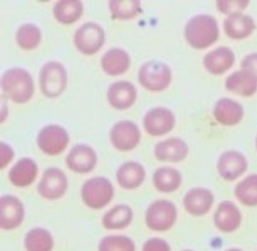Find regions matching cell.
<instances>
[{
    "label": "cell",
    "mask_w": 257,
    "mask_h": 251,
    "mask_svg": "<svg viewBox=\"0 0 257 251\" xmlns=\"http://www.w3.org/2000/svg\"><path fill=\"white\" fill-rule=\"evenodd\" d=\"M185 35L193 48H207L216 42L219 35L216 20L208 15L194 17L186 25Z\"/></svg>",
    "instance_id": "6da1fadb"
},
{
    "label": "cell",
    "mask_w": 257,
    "mask_h": 251,
    "mask_svg": "<svg viewBox=\"0 0 257 251\" xmlns=\"http://www.w3.org/2000/svg\"><path fill=\"white\" fill-rule=\"evenodd\" d=\"M4 93L17 103L28 102L34 93V81L31 75L22 69L7 71L2 78Z\"/></svg>",
    "instance_id": "7a4b0ae2"
},
{
    "label": "cell",
    "mask_w": 257,
    "mask_h": 251,
    "mask_svg": "<svg viewBox=\"0 0 257 251\" xmlns=\"http://www.w3.org/2000/svg\"><path fill=\"white\" fill-rule=\"evenodd\" d=\"M113 195V186L105 177H94L85 182L82 186V200L91 208L104 207L110 202Z\"/></svg>",
    "instance_id": "3957f363"
},
{
    "label": "cell",
    "mask_w": 257,
    "mask_h": 251,
    "mask_svg": "<svg viewBox=\"0 0 257 251\" xmlns=\"http://www.w3.org/2000/svg\"><path fill=\"white\" fill-rule=\"evenodd\" d=\"M177 218L176 206L168 200H158L147 209L146 221L149 228L157 231L170 229Z\"/></svg>",
    "instance_id": "277c9868"
},
{
    "label": "cell",
    "mask_w": 257,
    "mask_h": 251,
    "mask_svg": "<svg viewBox=\"0 0 257 251\" xmlns=\"http://www.w3.org/2000/svg\"><path fill=\"white\" fill-rule=\"evenodd\" d=\"M171 79L169 67L160 62H148L140 69V82L146 88L153 91H161L166 88Z\"/></svg>",
    "instance_id": "5b68a950"
},
{
    "label": "cell",
    "mask_w": 257,
    "mask_h": 251,
    "mask_svg": "<svg viewBox=\"0 0 257 251\" xmlns=\"http://www.w3.org/2000/svg\"><path fill=\"white\" fill-rule=\"evenodd\" d=\"M67 75L62 65L50 62L45 65L40 73L42 91L49 97L59 96L67 86Z\"/></svg>",
    "instance_id": "8992f818"
},
{
    "label": "cell",
    "mask_w": 257,
    "mask_h": 251,
    "mask_svg": "<svg viewBox=\"0 0 257 251\" xmlns=\"http://www.w3.org/2000/svg\"><path fill=\"white\" fill-rule=\"evenodd\" d=\"M104 42L103 29L94 24L87 23L76 31L75 43L78 49L85 54L91 55L99 51Z\"/></svg>",
    "instance_id": "52a82bcc"
},
{
    "label": "cell",
    "mask_w": 257,
    "mask_h": 251,
    "mask_svg": "<svg viewBox=\"0 0 257 251\" xmlns=\"http://www.w3.org/2000/svg\"><path fill=\"white\" fill-rule=\"evenodd\" d=\"M39 146L44 153L58 155L64 151L69 142V135L64 128L50 125L42 129L39 134Z\"/></svg>",
    "instance_id": "ba28073f"
},
{
    "label": "cell",
    "mask_w": 257,
    "mask_h": 251,
    "mask_svg": "<svg viewBox=\"0 0 257 251\" xmlns=\"http://www.w3.org/2000/svg\"><path fill=\"white\" fill-rule=\"evenodd\" d=\"M67 189V178L64 173L57 168L45 171L38 186V191L44 198L56 200L62 197Z\"/></svg>",
    "instance_id": "9c48e42d"
},
{
    "label": "cell",
    "mask_w": 257,
    "mask_h": 251,
    "mask_svg": "<svg viewBox=\"0 0 257 251\" xmlns=\"http://www.w3.org/2000/svg\"><path fill=\"white\" fill-rule=\"evenodd\" d=\"M110 137L115 148L126 151L132 150L138 145L141 139V132L135 123L123 120L112 127Z\"/></svg>",
    "instance_id": "30bf717a"
},
{
    "label": "cell",
    "mask_w": 257,
    "mask_h": 251,
    "mask_svg": "<svg viewBox=\"0 0 257 251\" xmlns=\"http://www.w3.org/2000/svg\"><path fill=\"white\" fill-rule=\"evenodd\" d=\"M25 209L22 201L13 195H4L0 199V227L3 229H14L22 223Z\"/></svg>",
    "instance_id": "8fae6325"
},
{
    "label": "cell",
    "mask_w": 257,
    "mask_h": 251,
    "mask_svg": "<svg viewBox=\"0 0 257 251\" xmlns=\"http://www.w3.org/2000/svg\"><path fill=\"white\" fill-rule=\"evenodd\" d=\"M247 168V162L242 153L234 150L225 152L217 162L219 175L226 181H233L242 175Z\"/></svg>",
    "instance_id": "7c38bea8"
},
{
    "label": "cell",
    "mask_w": 257,
    "mask_h": 251,
    "mask_svg": "<svg viewBox=\"0 0 257 251\" xmlns=\"http://www.w3.org/2000/svg\"><path fill=\"white\" fill-rule=\"evenodd\" d=\"M213 202V194L205 188H193L188 191L183 198L185 210L195 216H203L208 213Z\"/></svg>",
    "instance_id": "4fadbf2b"
},
{
    "label": "cell",
    "mask_w": 257,
    "mask_h": 251,
    "mask_svg": "<svg viewBox=\"0 0 257 251\" xmlns=\"http://www.w3.org/2000/svg\"><path fill=\"white\" fill-rule=\"evenodd\" d=\"M175 117L169 110L158 108L151 110L144 117V125L147 132L153 136L165 135L172 130Z\"/></svg>",
    "instance_id": "5bb4252c"
},
{
    "label": "cell",
    "mask_w": 257,
    "mask_h": 251,
    "mask_svg": "<svg viewBox=\"0 0 257 251\" xmlns=\"http://www.w3.org/2000/svg\"><path fill=\"white\" fill-rule=\"evenodd\" d=\"M241 219V213L238 207L230 201H223L219 204L213 216V222L216 228L224 233L237 230Z\"/></svg>",
    "instance_id": "9a60e30c"
},
{
    "label": "cell",
    "mask_w": 257,
    "mask_h": 251,
    "mask_svg": "<svg viewBox=\"0 0 257 251\" xmlns=\"http://www.w3.org/2000/svg\"><path fill=\"white\" fill-rule=\"evenodd\" d=\"M67 163L69 168L75 172H89L97 163V155L91 147L79 144L69 153Z\"/></svg>",
    "instance_id": "2e32d148"
},
{
    "label": "cell",
    "mask_w": 257,
    "mask_h": 251,
    "mask_svg": "<svg viewBox=\"0 0 257 251\" xmlns=\"http://www.w3.org/2000/svg\"><path fill=\"white\" fill-rule=\"evenodd\" d=\"M189 149L184 141L178 138H171L158 143L155 148V155L163 162H177L187 156Z\"/></svg>",
    "instance_id": "e0dca14e"
},
{
    "label": "cell",
    "mask_w": 257,
    "mask_h": 251,
    "mask_svg": "<svg viewBox=\"0 0 257 251\" xmlns=\"http://www.w3.org/2000/svg\"><path fill=\"white\" fill-rule=\"evenodd\" d=\"M136 95L135 87L127 81L114 83L108 90V99L111 105L120 110L129 108L135 102Z\"/></svg>",
    "instance_id": "ac0fdd59"
},
{
    "label": "cell",
    "mask_w": 257,
    "mask_h": 251,
    "mask_svg": "<svg viewBox=\"0 0 257 251\" xmlns=\"http://www.w3.org/2000/svg\"><path fill=\"white\" fill-rule=\"evenodd\" d=\"M37 173L38 167L35 162L29 158H23L10 170V181L15 186L25 187L34 183Z\"/></svg>",
    "instance_id": "d6986e66"
},
{
    "label": "cell",
    "mask_w": 257,
    "mask_h": 251,
    "mask_svg": "<svg viewBox=\"0 0 257 251\" xmlns=\"http://www.w3.org/2000/svg\"><path fill=\"white\" fill-rule=\"evenodd\" d=\"M243 115V110L241 105L231 99H220L215 105V118L224 126L237 124L240 121Z\"/></svg>",
    "instance_id": "ffe728a7"
},
{
    "label": "cell",
    "mask_w": 257,
    "mask_h": 251,
    "mask_svg": "<svg viewBox=\"0 0 257 251\" xmlns=\"http://www.w3.org/2000/svg\"><path fill=\"white\" fill-rule=\"evenodd\" d=\"M146 173L144 167L135 162L123 164L117 171V180L121 187L133 189L138 187L145 179Z\"/></svg>",
    "instance_id": "44dd1931"
},
{
    "label": "cell",
    "mask_w": 257,
    "mask_h": 251,
    "mask_svg": "<svg viewBox=\"0 0 257 251\" xmlns=\"http://www.w3.org/2000/svg\"><path fill=\"white\" fill-rule=\"evenodd\" d=\"M234 61L232 51L222 47L207 54L204 57V64L210 73L219 75L231 68Z\"/></svg>",
    "instance_id": "7402d4cb"
},
{
    "label": "cell",
    "mask_w": 257,
    "mask_h": 251,
    "mask_svg": "<svg viewBox=\"0 0 257 251\" xmlns=\"http://www.w3.org/2000/svg\"><path fill=\"white\" fill-rule=\"evenodd\" d=\"M226 34L232 39H243L249 36L254 29L255 24L250 17L240 13L230 15L224 23Z\"/></svg>",
    "instance_id": "603a6c76"
},
{
    "label": "cell",
    "mask_w": 257,
    "mask_h": 251,
    "mask_svg": "<svg viewBox=\"0 0 257 251\" xmlns=\"http://www.w3.org/2000/svg\"><path fill=\"white\" fill-rule=\"evenodd\" d=\"M229 91L243 96L253 94L257 90V81L246 71L241 70L230 75L225 81Z\"/></svg>",
    "instance_id": "cb8c5ba5"
},
{
    "label": "cell",
    "mask_w": 257,
    "mask_h": 251,
    "mask_svg": "<svg viewBox=\"0 0 257 251\" xmlns=\"http://www.w3.org/2000/svg\"><path fill=\"white\" fill-rule=\"evenodd\" d=\"M182 183L180 171L170 167H163L156 170L153 175L155 187L162 192H172L177 190Z\"/></svg>",
    "instance_id": "d4e9b609"
},
{
    "label": "cell",
    "mask_w": 257,
    "mask_h": 251,
    "mask_svg": "<svg viewBox=\"0 0 257 251\" xmlns=\"http://www.w3.org/2000/svg\"><path fill=\"white\" fill-rule=\"evenodd\" d=\"M103 70L110 75L124 73L130 64V59L125 51L114 48L109 50L102 58Z\"/></svg>",
    "instance_id": "484cf974"
},
{
    "label": "cell",
    "mask_w": 257,
    "mask_h": 251,
    "mask_svg": "<svg viewBox=\"0 0 257 251\" xmlns=\"http://www.w3.org/2000/svg\"><path fill=\"white\" fill-rule=\"evenodd\" d=\"M133 217L132 209L125 204L112 207L104 215L103 225L107 229H121L131 223Z\"/></svg>",
    "instance_id": "4316f807"
},
{
    "label": "cell",
    "mask_w": 257,
    "mask_h": 251,
    "mask_svg": "<svg viewBox=\"0 0 257 251\" xmlns=\"http://www.w3.org/2000/svg\"><path fill=\"white\" fill-rule=\"evenodd\" d=\"M234 195L243 205L257 206V174H250L239 182L234 188Z\"/></svg>",
    "instance_id": "83f0119b"
},
{
    "label": "cell",
    "mask_w": 257,
    "mask_h": 251,
    "mask_svg": "<svg viewBox=\"0 0 257 251\" xmlns=\"http://www.w3.org/2000/svg\"><path fill=\"white\" fill-rule=\"evenodd\" d=\"M82 4L77 0L60 1L54 8V15L59 22L70 24L77 21L82 14Z\"/></svg>",
    "instance_id": "f1b7e54d"
},
{
    "label": "cell",
    "mask_w": 257,
    "mask_h": 251,
    "mask_svg": "<svg viewBox=\"0 0 257 251\" xmlns=\"http://www.w3.org/2000/svg\"><path fill=\"white\" fill-rule=\"evenodd\" d=\"M53 245L52 236L44 228L31 230L25 238V246L28 251H51Z\"/></svg>",
    "instance_id": "f546056e"
},
{
    "label": "cell",
    "mask_w": 257,
    "mask_h": 251,
    "mask_svg": "<svg viewBox=\"0 0 257 251\" xmlns=\"http://www.w3.org/2000/svg\"><path fill=\"white\" fill-rule=\"evenodd\" d=\"M40 40L41 33L35 25L25 24L18 31L17 42L24 49H34L40 44Z\"/></svg>",
    "instance_id": "4dcf8cb0"
},
{
    "label": "cell",
    "mask_w": 257,
    "mask_h": 251,
    "mask_svg": "<svg viewBox=\"0 0 257 251\" xmlns=\"http://www.w3.org/2000/svg\"><path fill=\"white\" fill-rule=\"evenodd\" d=\"M109 8L115 18L131 19L136 16L141 11V2L138 0L110 1Z\"/></svg>",
    "instance_id": "1f68e13d"
},
{
    "label": "cell",
    "mask_w": 257,
    "mask_h": 251,
    "mask_svg": "<svg viewBox=\"0 0 257 251\" xmlns=\"http://www.w3.org/2000/svg\"><path fill=\"white\" fill-rule=\"evenodd\" d=\"M99 251H135V245L126 236H106L100 241Z\"/></svg>",
    "instance_id": "d6a6232c"
},
{
    "label": "cell",
    "mask_w": 257,
    "mask_h": 251,
    "mask_svg": "<svg viewBox=\"0 0 257 251\" xmlns=\"http://www.w3.org/2000/svg\"><path fill=\"white\" fill-rule=\"evenodd\" d=\"M218 9L225 14L240 13L247 6L246 1H219L217 3Z\"/></svg>",
    "instance_id": "836d02e7"
},
{
    "label": "cell",
    "mask_w": 257,
    "mask_h": 251,
    "mask_svg": "<svg viewBox=\"0 0 257 251\" xmlns=\"http://www.w3.org/2000/svg\"><path fill=\"white\" fill-rule=\"evenodd\" d=\"M143 251H171V248L163 239L153 237L144 243Z\"/></svg>",
    "instance_id": "e575fe53"
},
{
    "label": "cell",
    "mask_w": 257,
    "mask_h": 251,
    "mask_svg": "<svg viewBox=\"0 0 257 251\" xmlns=\"http://www.w3.org/2000/svg\"><path fill=\"white\" fill-rule=\"evenodd\" d=\"M243 70L252 75L257 81V54L246 56L241 63Z\"/></svg>",
    "instance_id": "d590c367"
},
{
    "label": "cell",
    "mask_w": 257,
    "mask_h": 251,
    "mask_svg": "<svg viewBox=\"0 0 257 251\" xmlns=\"http://www.w3.org/2000/svg\"><path fill=\"white\" fill-rule=\"evenodd\" d=\"M13 157H14V152L13 149L4 142H1L0 144V167L1 168H4L6 165H8Z\"/></svg>",
    "instance_id": "8d00e7d4"
},
{
    "label": "cell",
    "mask_w": 257,
    "mask_h": 251,
    "mask_svg": "<svg viewBox=\"0 0 257 251\" xmlns=\"http://www.w3.org/2000/svg\"><path fill=\"white\" fill-rule=\"evenodd\" d=\"M225 251H243L241 249H237V248H231V249H227Z\"/></svg>",
    "instance_id": "74e56055"
},
{
    "label": "cell",
    "mask_w": 257,
    "mask_h": 251,
    "mask_svg": "<svg viewBox=\"0 0 257 251\" xmlns=\"http://www.w3.org/2000/svg\"><path fill=\"white\" fill-rule=\"evenodd\" d=\"M182 251H193V250H191V249H184V250H182Z\"/></svg>",
    "instance_id": "f35d334b"
},
{
    "label": "cell",
    "mask_w": 257,
    "mask_h": 251,
    "mask_svg": "<svg viewBox=\"0 0 257 251\" xmlns=\"http://www.w3.org/2000/svg\"><path fill=\"white\" fill-rule=\"evenodd\" d=\"M256 147H257V139H256Z\"/></svg>",
    "instance_id": "ab89813d"
}]
</instances>
